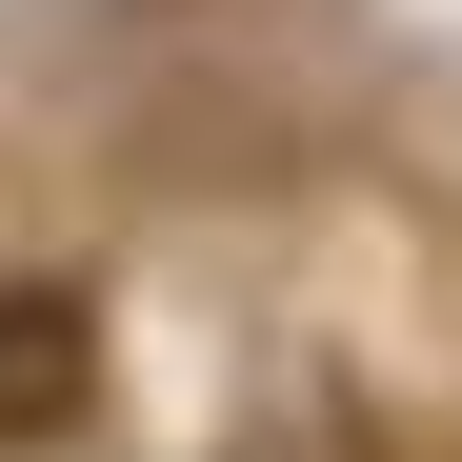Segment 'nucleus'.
I'll return each mask as SVG.
<instances>
[{
    "label": "nucleus",
    "mask_w": 462,
    "mask_h": 462,
    "mask_svg": "<svg viewBox=\"0 0 462 462\" xmlns=\"http://www.w3.org/2000/svg\"><path fill=\"white\" fill-rule=\"evenodd\" d=\"M101 402V342H81V301H0V442H60Z\"/></svg>",
    "instance_id": "1"
}]
</instances>
